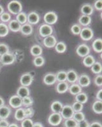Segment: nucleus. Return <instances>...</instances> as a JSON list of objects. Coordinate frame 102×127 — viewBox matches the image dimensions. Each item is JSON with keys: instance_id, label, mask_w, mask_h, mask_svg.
<instances>
[{"instance_id": "obj_17", "label": "nucleus", "mask_w": 102, "mask_h": 127, "mask_svg": "<svg viewBox=\"0 0 102 127\" xmlns=\"http://www.w3.org/2000/svg\"><path fill=\"white\" fill-rule=\"evenodd\" d=\"M30 90L28 87L20 86L17 90V95L21 98H24L26 97L30 96Z\"/></svg>"}, {"instance_id": "obj_30", "label": "nucleus", "mask_w": 102, "mask_h": 127, "mask_svg": "<svg viewBox=\"0 0 102 127\" xmlns=\"http://www.w3.org/2000/svg\"><path fill=\"white\" fill-rule=\"evenodd\" d=\"M92 109L96 114H101L102 113V101L96 100L93 103Z\"/></svg>"}, {"instance_id": "obj_23", "label": "nucleus", "mask_w": 102, "mask_h": 127, "mask_svg": "<svg viewBox=\"0 0 102 127\" xmlns=\"http://www.w3.org/2000/svg\"><path fill=\"white\" fill-rule=\"evenodd\" d=\"M30 52L31 55L34 57L38 56H41L43 54V48L39 45H34L31 46L30 49Z\"/></svg>"}, {"instance_id": "obj_6", "label": "nucleus", "mask_w": 102, "mask_h": 127, "mask_svg": "<svg viewBox=\"0 0 102 127\" xmlns=\"http://www.w3.org/2000/svg\"><path fill=\"white\" fill-rule=\"evenodd\" d=\"M53 32V29L51 26H50L46 24H43L39 27V33L40 36L43 38H46L47 36L52 35Z\"/></svg>"}, {"instance_id": "obj_35", "label": "nucleus", "mask_w": 102, "mask_h": 127, "mask_svg": "<svg viewBox=\"0 0 102 127\" xmlns=\"http://www.w3.org/2000/svg\"><path fill=\"white\" fill-rule=\"evenodd\" d=\"M8 27L6 24L0 23V37H5L9 33Z\"/></svg>"}, {"instance_id": "obj_52", "label": "nucleus", "mask_w": 102, "mask_h": 127, "mask_svg": "<svg viewBox=\"0 0 102 127\" xmlns=\"http://www.w3.org/2000/svg\"><path fill=\"white\" fill-rule=\"evenodd\" d=\"M33 127H44V126L39 122H36V123H34Z\"/></svg>"}, {"instance_id": "obj_38", "label": "nucleus", "mask_w": 102, "mask_h": 127, "mask_svg": "<svg viewBox=\"0 0 102 127\" xmlns=\"http://www.w3.org/2000/svg\"><path fill=\"white\" fill-rule=\"evenodd\" d=\"M72 118L75 121H77V123H79V122H80V121H82L85 120V114H84V113H82V111H80V112H76V113H74Z\"/></svg>"}, {"instance_id": "obj_49", "label": "nucleus", "mask_w": 102, "mask_h": 127, "mask_svg": "<svg viewBox=\"0 0 102 127\" xmlns=\"http://www.w3.org/2000/svg\"><path fill=\"white\" fill-rule=\"evenodd\" d=\"M9 124L10 123L6 120H0V127H8Z\"/></svg>"}, {"instance_id": "obj_45", "label": "nucleus", "mask_w": 102, "mask_h": 127, "mask_svg": "<svg viewBox=\"0 0 102 127\" xmlns=\"http://www.w3.org/2000/svg\"><path fill=\"white\" fill-rule=\"evenodd\" d=\"M34 122L30 118H25L21 123V127H33Z\"/></svg>"}, {"instance_id": "obj_1", "label": "nucleus", "mask_w": 102, "mask_h": 127, "mask_svg": "<svg viewBox=\"0 0 102 127\" xmlns=\"http://www.w3.org/2000/svg\"><path fill=\"white\" fill-rule=\"evenodd\" d=\"M7 8L8 12L13 15H18L22 12V3L17 0H12L8 3L7 5Z\"/></svg>"}, {"instance_id": "obj_53", "label": "nucleus", "mask_w": 102, "mask_h": 127, "mask_svg": "<svg viewBox=\"0 0 102 127\" xmlns=\"http://www.w3.org/2000/svg\"><path fill=\"white\" fill-rule=\"evenodd\" d=\"M4 103H5V102H4V99L1 97H0V107L4 105Z\"/></svg>"}, {"instance_id": "obj_43", "label": "nucleus", "mask_w": 102, "mask_h": 127, "mask_svg": "<svg viewBox=\"0 0 102 127\" xmlns=\"http://www.w3.org/2000/svg\"><path fill=\"white\" fill-rule=\"evenodd\" d=\"M81 29H82V28L80 27V25L77 24H75L72 25L71 28V31L72 32V33L74 35L80 34Z\"/></svg>"}, {"instance_id": "obj_41", "label": "nucleus", "mask_w": 102, "mask_h": 127, "mask_svg": "<svg viewBox=\"0 0 102 127\" xmlns=\"http://www.w3.org/2000/svg\"><path fill=\"white\" fill-rule=\"evenodd\" d=\"M0 20H1L3 23H6L9 22L11 20V15L9 12H4V13H2V15L0 16Z\"/></svg>"}, {"instance_id": "obj_20", "label": "nucleus", "mask_w": 102, "mask_h": 127, "mask_svg": "<svg viewBox=\"0 0 102 127\" xmlns=\"http://www.w3.org/2000/svg\"><path fill=\"white\" fill-rule=\"evenodd\" d=\"M20 31L24 36H29L33 32V27L29 24L26 23L21 26Z\"/></svg>"}, {"instance_id": "obj_26", "label": "nucleus", "mask_w": 102, "mask_h": 127, "mask_svg": "<svg viewBox=\"0 0 102 127\" xmlns=\"http://www.w3.org/2000/svg\"><path fill=\"white\" fill-rule=\"evenodd\" d=\"M96 62L95 59L92 55H88L84 57L83 60H82V63H83L84 65L87 67H91L93 65L95 62Z\"/></svg>"}, {"instance_id": "obj_18", "label": "nucleus", "mask_w": 102, "mask_h": 127, "mask_svg": "<svg viewBox=\"0 0 102 127\" xmlns=\"http://www.w3.org/2000/svg\"><path fill=\"white\" fill-rule=\"evenodd\" d=\"M11 114V109L7 105L0 107V120H6Z\"/></svg>"}, {"instance_id": "obj_37", "label": "nucleus", "mask_w": 102, "mask_h": 127, "mask_svg": "<svg viewBox=\"0 0 102 127\" xmlns=\"http://www.w3.org/2000/svg\"><path fill=\"white\" fill-rule=\"evenodd\" d=\"M22 99V105L25 106L26 107H31L34 104V100L30 96L26 97Z\"/></svg>"}, {"instance_id": "obj_55", "label": "nucleus", "mask_w": 102, "mask_h": 127, "mask_svg": "<svg viewBox=\"0 0 102 127\" xmlns=\"http://www.w3.org/2000/svg\"><path fill=\"white\" fill-rule=\"evenodd\" d=\"M4 8L3 7V6H1V4H0V16L1 15H2V13H4Z\"/></svg>"}, {"instance_id": "obj_40", "label": "nucleus", "mask_w": 102, "mask_h": 127, "mask_svg": "<svg viewBox=\"0 0 102 127\" xmlns=\"http://www.w3.org/2000/svg\"><path fill=\"white\" fill-rule=\"evenodd\" d=\"M78 123L75 121L73 118L67 119L64 121L65 127H77Z\"/></svg>"}, {"instance_id": "obj_31", "label": "nucleus", "mask_w": 102, "mask_h": 127, "mask_svg": "<svg viewBox=\"0 0 102 127\" xmlns=\"http://www.w3.org/2000/svg\"><path fill=\"white\" fill-rule=\"evenodd\" d=\"M55 49L58 54H63L67 50V45L63 41L57 42L55 46Z\"/></svg>"}, {"instance_id": "obj_51", "label": "nucleus", "mask_w": 102, "mask_h": 127, "mask_svg": "<svg viewBox=\"0 0 102 127\" xmlns=\"http://www.w3.org/2000/svg\"><path fill=\"white\" fill-rule=\"evenodd\" d=\"M89 127H102V125L100 122L95 121V122H93L92 123L89 124Z\"/></svg>"}, {"instance_id": "obj_7", "label": "nucleus", "mask_w": 102, "mask_h": 127, "mask_svg": "<svg viewBox=\"0 0 102 127\" xmlns=\"http://www.w3.org/2000/svg\"><path fill=\"white\" fill-rule=\"evenodd\" d=\"M62 117L60 113H52L48 118V121L52 126H58L62 123Z\"/></svg>"}, {"instance_id": "obj_2", "label": "nucleus", "mask_w": 102, "mask_h": 127, "mask_svg": "<svg viewBox=\"0 0 102 127\" xmlns=\"http://www.w3.org/2000/svg\"><path fill=\"white\" fill-rule=\"evenodd\" d=\"M34 81V76L30 72H26L21 75L20 78V83L21 86L28 87L31 85Z\"/></svg>"}, {"instance_id": "obj_48", "label": "nucleus", "mask_w": 102, "mask_h": 127, "mask_svg": "<svg viewBox=\"0 0 102 127\" xmlns=\"http://www.w3.org/2000/svg\"><path fill=\"white\" fill-rule=\"evenodd\" d=\"M89 123L86 119L83 121L79 122L77 125V127H89Z\"/></svg>"}, {"instance_id": "obj_47", "label": "nucleus", "mask_w": 102, "mask_h": 127, "mask_svg": "<svg viewBox=\"0 0 102 127\" xmlns=\"http://www.w3.org/2000/svg\"><path fill=\"white\" fill-rule=\"evenodd\" d=\"M94 8L98 11L102 10V0H97L94 3Z\"/></svg>"}, {"instance_id": "obj_32", "label": "nucleus", "mask_w": 102, "mask_h": 127, "mask_svg": "<svg viewBox=\"0 0 102 127\" xmlns=\"http://www.w3.org/2000/svg\"><path fill=\"white\" fill-rule=\"evenodd\" d=\"M16 20H17L20 25L24 24L27 22V15L26 14L25 12H20V13L17 15Z\"/></svg>"}, {"instance_id": "obj_39", "label": "nucleus", "mask_w": 102, "mask_h": 127, "mask_svg": "<svg viewBox=\"0 0 102 127\" xmlns=\"http://www.w3.org/2000/svg\"><path fill=\"white\" fill-rule=\"evenodd\" d=\"M10 52L9 46L4 43H0V57Z\"/></svg>"}, {"instance_id": "obj_54", "label": "nucleus", "mask_w": 102, "mask_h": 127, "mask_svg": "<svg viewBox=\"0 0 102 127\" xmlns=\"http://www.w3.org/2000/svg\"><path fill=\"white\" fill-rule=\"evenodd\" d=\"M8 127H19V126L16 123H11V124H9Z\"/></svg>"}, {"instance_id": "obj_42", "label": "nucleus", "mask_w": 102, "mask_h": 127, "mask_svg": "<svg viewBox=\"0 0 102 127\" xmlns=\"http://www.w3.org/2000/svg\"><path fill=\"white\" fill-rule=\"evenodd\" d=\"M24 109V113L25 116H26V118H30L34 116V109L32 107H26Z\"/></svg>"}, {"instance_id": "obj_24", "label": "nucleus", "mask_w": 102, "mask_h": 127, "mask_svg": "<svg viewBox=\"0 0 102 127\" xmlns=\"http://www.w3.org/2000/svg\"><path fill=\"white\" fill-rule=\"evenodd\" d=\"M92 48L96 53H102V38H97L93 41L92 43Z\"/></svg>"}, {"instance_id": "obj_4", "label": "nucleus", "mask_w": 102, "mask_h": 127, "mask_svg": "<svg viewBox=\"0 0 102 127\" xmlns=\"http://www.w3.org/2000/svg\"><path fill=\"white\" fill-rule=\"evenodd\" d=\"M58 20V15L55 12H48L44 15V21L45 24L51 26L55 24Z\"/></svg>"}, {"instance_id": "obj_11", "label": "nucleus", "mask_w": 102, "mask_h": 127, "mask_svg": "<svg viewBox=\"0 0 102 127\" xmlns=\"http://www.w3.org/2000/svg\"><path fill=\"white\" fill-rule=\"evenodd\" d=\"M43 43L44 46L46 48H55V45L57 43V40L55 36L51 35L44 38Z\"/></svg>"}, {"instance_id": "obj_19", "label": "nucleus", "mask_w": 102, "mask_h": 127, "mask_svg": "<svg viewBox=\"0 0 102 127\" xmlns=\"http://www.w3.org/2000/svg\"><path fill=\"white\" fill-rule=\"evenodd\" d=\"M21 26L22 25H20L17 20H12L8 22V27L9 30L13 32H18L20 31Z\"/></svg>"}, {"instance_id": "obj_36", "label": "nucleus", "mask_w": 102, "mask_h": 127, "mask_svg": "<svg viewBox=\"0 0 102 127\" xmlns=\"http://www.w3.org/2000/svg\"><path fill=\"white\" fill-rule=\"evenodd\" d=\"M32 62H33V64L34 66L37 67H42L45 64V60L43 57L38 56L34 57Z\"/></svg>"}, {"instance_id": "obj_12", "label": "nucleus", "mask_w": 102, "mask_h": 127, "mask_svg": "<svg viewBox=\"0 0 102 127\" xmlns=\"http://www.w3.org/2000/svg\"><path fill=\"white\" fill-rule=\"evenodd\" d=\"M78 85L80 87H87L91 84V79L86 74L83 73L78 77Z\"/></svg>"}, {"instance_id": "obj_27", "label": "nucleus", "mask_w": 102, "mask_h": 127, "mask_svg": "<svg viewBox=\"0 0 102 127\" xmlns=\"http://www.w3.org/2000/svg\"><path fill=\"white\" fill-rule=\"evenodd\" d=\"M69 91L72 95H76L82 92V87L78 85L77 83H73L69 87Z\"/></svg>"}, {"instance_id": "obj_13", "label": "nucleus", "mask_w": 102, "mask_h": 127, "mask_svg": "<svg viewBox=\"0 0 102 127\" xmlns=\"http://www.w3.org/2000/svg\"><path fill=\"white\" fill-rule=\"evenodd\" d=\"M40 20V16L36 12H30L27 15V22L30 25H36Z\"/></svg>"}, {"instance_id": "obj_9", "label": "nucleus", "mask_w": 102, "mask_h": 127, "mask_svg": "<svg viewBox=\"0 0 102 127\" xmlns=\"http://www.w3.org/2000/svg\"><path fill=\"white\" fill-rule=\"evenodd\" d=\"M76 54L80 57H85L90 54V48L86 44H80L77 47Z\"/></svg>"}, {"instance_id": "obj_50", "label": "nucleus", "mask_w": 102, "mask_h": 127, "mask_svg": "<svg viewBox=\"0 0 102 127\" xmlns=\"http://www.w3.org/2000/svg\"><path fill=\"white\" fill-rule=\"evenodd\" d=\"M96 98L98 100H100V101H102V89H100L98 91V92L96 93Z\"/></svg>"}, {"instance_id": "obj_10", "label": "nucleus", "mask_w": 102, "mask_h": 127, "mask_svg": "<svg viewBox=\"0 0 102 127\" xmlns=\"http://www.w3.org/2000/svg\"><path fill=\"white\" fill-rule=\"evenodd\" d=\"M9 104L11 107L17 109L18 108L22 107V99L17 95H12L9 99Z\"/></svg>"}, {"instance_id": "obj_44", "label": "nucleus", "mask_w": 102, "mask_h": 127, "mask_svg": "<svg viewBox=\"0 0 102 127\" xmlns=\"http://www.w3.org/2000/svg\"><path fill=\"white\" fill-rule=\"evenodd\" d=\"M75 113H76V112H80V111H82V110L83 109L84 107V105L82 104H80V103L78 102L75 101L72 104V105H71Z\"/></svg>"}, {"instance_id": "obj_22", "label": "nucleus", "mask_w": 102, "mask_h": 127, "mask_svg": "<svg viewBox=\"0 0 102 127\" xmlns=\"http://www.w3.org/2000/svg\"><path fill=\"white\" fill-rule=\"evenodd\" d=\"M63 104L59 100H55L50 105V108L53 113H60L62 108H63Z\"/></svg>"}, {"instance_id": "obj_3", "label": "nucleus", "mask_w": 102, "mask_h": 127, "mask_svg": "<svg viewBox=\"0 0 102 127\" xmlns=\"http://www.w3.org/2000/svg\"><path fill=\"white\" fill-rule=\"evenodd\" d=\"M79 35L82 40L88 41L93 38L94 32L91 28H89V27H84V28H82Z\"/></svg>"}, {"instance_id": "obj_14", "label": "nucleus", "mask_w": 102, "mask_h": 127, "mask_svg": "<svg viewBox=\"0 0 102 127\" xmlns=\"http://www.w3.org/2000/svg\"><path fill=\"white\" fill-rule=\"evenodd\" d=\"M56 81L55 74L53 72H48L43 77V83L46 85H53Z\"/></svg>"}, {"instance_id": "obj_15", "label": "nucleus", "mask_w": 102, "mask_h": 127, "mask_svg": "<svg viewBox=\"0 0 102 127\" xmlns=\"http://www.w3.org/2000/svg\"><path fill=\"white\" fill-rule=\"evenodd\" d=\"M78 74L74 69H70L67 71V81L71 84L76 83L77 81Z\"/></svg>"}, {"instance_id": "obj_5", "label": "nucleus", "mask_w": 102, "mask_h": 127, "mask_svg": "<svg viewBox=\"0 0 102 127\" xmlns=\"http://www.w3.org/2000/svg\"><path fill=\"white\" fill-rule=\"evenodd\" d=\"M74 113L75 112L74 111L71 105L66 104V105L63 106V108L60 112V114L62 116V118L67 120V119L72 118Z\"/></svg>"}, {"instance_id": "obj_16", "label": "nucleus", "mask_w": 102, "mask_h": 127, "mask_svg": "<svg viewBox=\"0 0 102 127\" xmlns=\"http://www.w3.org/2000/svg\"><path fill=\"white\" fill-rule=\"evenodd\" d=\"M80 12L84 15L91 17V15L94 12V8L91 4H89V3H86V4H84L80 8Z\"/></svg>"}, {"instance_id": "obj_33", "label": "nucleus", "mask_w": 102, "mask_h": 127, "mask_svg": "<svg viewBox=\"0 0 102 127\" xmlns=\"http://www.w3.org/2000/svg\"><path fill=\"white\" fill-rule=\"evenodd\" d=\"M91 70L93 73L95 74H100L102 71V64L99 62H95L93 65L91 67Z\"/></svg>"}, {"instance_id": "obj_21", "label": "nucleus", "mask_w": 102, "mask_h": 127, "mask_svg": "<svg viewBox=\"0 0 102 127\" xmlns=\"http://www.w3.org/2000/svg\"><path fill=\"white\" fill-rule=\"evenodd\" d=\"M69 83L67 82H59L56 86V91L60 94H65L69 90Z\"/></svg>"}, {"instance_id": "obj_29", "label": "nucleus", "mask_w": 102, "mask_h": 127, "mask_svg": "<svg viewBox=\"0 0 102 127\" xmlns=\"http://www.w3.org/2000/svg\"><path fill=\"white\" fill-rule=\"evenodd\" d=\"M15 119L19 121H22L26 118V116L24 113V109L22 107H20L16 109L14 114Z\"/></svg>"}, {"instance_id": "obj_46", "label": "nucleus", "mask_w": 102, "mask_h": 127, "mask_svg": "<svg viewBox=\"0 0 102 127\" xmlns=\"http://www.w3.org/2000/svg\"><path fill=\"white\" fill-rule=\"evenodd\" d=\"M94 83L96 86L98 87H102V74H98L94 79Z\"/></svg>"}, {"instance_id": "obj_8", "label": "nucleus", "mask_w": 102, "mask_h": 127, "mask_svg": "<svg viewBox=\"0 0 102 127\" xmlns=\"http://www.w3.org/2000/svg\"><path fill=\"white\" fill-rule=\"evenodd\" d=\"M15 61V57L10 52H8L7 54H4V55H2L1 57H0V62L3 65H12V64L14 63Z\"/></svg>"}, {"instance_id": "obj_28", "label": "nucleus", "mask_w": 102, "mask_h": 127, "mask_svg": "<svg viewBox=\"0 0 102 127\" xmlns=\"http://www.w3.org/2000/svg\"><path fill=\"white\" fill-rule=\"evenodd\" d=\"M75 100L76 101L82 104H84L88 102V97L86 93L84 92H80L79 94L76 95L75 97Z\"/></svg>"}, {"instance_id": "obj_25", "label": "nucleus", "mask_w": 102, "mask_h": 127, "mask_svg": "<svg viewBox=\"0 0 102 127\" xmlns=\"http://www.w3.org/2000/svg\"><path fill=\"white\" fill-rule=\"evenodd\" d=\"M78 22H79V25H80V26H82L84 27H88L91 23V18L90 16L82 15L79 18Z\"/></svg>"}, {"instance_id": "obj_34", "label": "nucleus", "mask_w": 102, "mask_h": 127, "mask_svg": "<svg viewBox=\"0 0 102 127\" xmlns=\"http://www.w3.org/2000/svg\"><path fill=\"white\" fill-rule=\"evenodd\" d=\"M56 81L59 82H65L67 81V71H59L55 74Z\"/></svg>"}]
</instances>
